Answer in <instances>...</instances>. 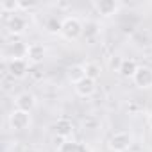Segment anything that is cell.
Here are the masks:
<instances>
[{
	"label": "cell",
	"instance_id": "6da1fadb",
	"mask_svg": "<svg viewBox=\"0 0 152 152\" xmlns=\"http://www.w3.org/2000/svg\"><path fill=\"white\" fill-rule=\"evenodd\" d=\"M84 32V25L83 22L77 18V16H66L63 20V25H61V36L64 39H77L81 38Z\"/></svg>",
	"mask_w": 152,
	"mask_h": 152
},
{
	"label": "cell",
	"instance_id": "7a4b0ae2",
	"mask_svg": "<svg viewBox=\"0 0 152 152\" xmlns=\"http://www.w3.org/2000/svg\"><path fill=\"white\" fill-rule=\"evenodd\" d=\"M132 145V136L129 132H115L109 141H107V147L111 152H127Z\"/></svg>",
	"mask_w": 152,
	"mask_h": 152
},
{
	"label": "cell",
	"instance_id": "3957f363",
	"mask_svg": "<svg viewBox=\"0 0 152 152\" xmlns=\"http://www.w3.org/2000/svg\"><path fill=\"white\" fill-rule=\"evenodd\" d=\"M6 72L13 79H23L29 73V61L27 59H9L6 63Z\"/></svg>",
	"mask_w": 152,
	"mask_h": 152
},
{
	"label": "cell",
	"instance_id": "277c9868",
	"mask_svg": "<svg viewBox=\"0 0 152 152\" xmlns=\"http://www.w3.org/2000/svg\"><path fill=\"white\" fill-rule=\"evenodd\" d=\"M9 125L15 131H25L31 125V113L22 109H13L9 115Z\"/></svg>",
	"mask_w": 152,
	"mask_h": 152
},
{
	"label": "cell",
	"instance_id": "5b68a950",
	"mask_svg": "<svg viewBox=\"0 0 152 152\" xmlns=\"http://www.w3.org/2000/svg\"><path fill=\"white\" fill-rule=\"evenodd\" d=\"M134 84L141 90H148L152 88V68L148 66H140L138 72L134 73V77H132Z\"/></svg>",
	"mask_w": 152,
	"mask_h": 152
},
{
	"label": "cell",
	"instance_id": "8992f818",
	"mask_svg": "<svg viewBox=\"0 0 152 152\" xmlns=\"http://www.w3.org/2000/svg\"><path fill=\"white\" fill-rule=\"evenodd\" d=\"M93 6H95L97 13L102 15V16H106V18L116 15L118 9H120V4L116 2V0H99V2H95Z\"/></svg>",
	"mask_w": 152,
	"mask_h": 152
},
{
	"label": "cell",
	"instance_id": "52a82bcc",
	"mask_svg": "<svg viewBox=\"0 0 152 152\" xmlns=\"http://www.w3.org/2000/svg\"><path fill=\"white\" fill-rule=\"evenodd\" d=\"M45 54H47V48L41 43H31L29 48H27V61H29V64H39V63H43Z\"/></svg>",
	"mask_w": 152,
	"mask_h": 152
},
{
	"label": "cell",
	"instance_id": "ba28073f",
	"mask_svg": "<svg viewBox=\"0 0 152 152\" xmlns=\"http://www.w3.org/2000/svg\"><path fill=\"white\" fill-rule=\"evenodd\" d=\"M15 104H16V109H22V111L31 113L36 107V97L32 93H29V91H22L20 95H16Z\"/></svg>",
	"mask_w": 152,
	"mask_h": 152
},
{
	"label": "cell",
	"instance_id": "9c48e42d",
	"mask_svg": "<svg viewBox=\"0 0 152 152\" xmlns=\"http://www.w3.org/2000/svg\"><path fill=\"white\" fill-rule=\"evenodd\" d=\"M75 91H77V95H79V97L88 99V97H91V95L97 91V81H93V79L86 77V79H83L79 84H75Z\"/></svg>",
	"mask_w": 152,
	"mask_h": 152
},
{
	"label": "cell",
	"instance_id": "30bf717a",
	"mask_svg": "<svg viewBox=\"0 0 152 152\" xmlns=\"http://www.w3.org/2000/svg\"><path fill=\"white\" fill-rule=\"evenodd\" d=\"M54 131L59 138L63 140H68L72 134H73V122L68 120V118H59L56 124H54Z\"/></svg>",
	"mask_w": 152,
	"mask_h": 152
},
{
	"label": "cell",
	"instance_id": "8fae6325",
	"mask_svg": "<svg viewBox=\"0 0 152 152\" xmlns=\"http://www.w3.org/2000/svg\"><path fill=\"white\" fill-rule=\"evenodd\" d=\"M25 29H27V22H25V18L20 16V15H13V16L7 20V31H9L11 34H15V36L23 34Z\"/></svg>",
	"mask_w": 152,
	"mask_h": 152
},
{
	"label": "cell",
	"instance_id": "7c38bea8",
	"mask_svg": "<svg viewBox=\"0 0 152 152\" xmlns=\"http://www.w3.org/2000/svg\"><path fill=\"white\" fill-rule=\"evenodd\" d=\"M66 77H68V81L73 86L79 84L83 79H86V68H84V64H72L68 68V72H66Z\"/></svg>",
	"mask_w": 152,
	"mask_h": 152
},
{
	"label": "cell",
	"instance_id": "4fadbf2b",
	"mask_svg": "<svg viewBox=\"0 0 152 152\" xmlns=\"http://www.w3.org/2000/svg\"><path fill=\"white\" fill-rule=\"evenodd\" d=\"M138 64L134 59H122L120 64H118V73L122 75V77H127V79H132L134 73L138 72Z\"/></svg>",
	"mask_w": 152,
	"mask_h": 152
},
{
	"label": "cell",
	"instance_id": "5bb4252c",
	"mask_svg": "<svg viewBox=\"0 0 152 152\" xmlns=\"http://www.w3.org/2000/svg\"><path fill=\"white\" fill-rule=\"evenodd\" d=\"M57 152H91L88 145L84 143H77V141H64L61 143Z\"/></svg>",
	"mask_w": 152,
	"mask_h": 152
},
{
	"label": "cell",
	"instance_id": "9a60e30c",
	"mask_svg": "<svg viewBox=\"0 0 152 152\" xmlns=\"http://www.w3.org/2000/svg\"><path fill=\"white\" fill-rule=\"evenodd\" d=\"M0 9H2L4 13H16L20 9V2L18 0H2L0 2Z\"/></svg>",
	"mask_w": 152,
	"mask_h": 152
},
{
	"label": "cell",
	"instance_id": "2e32d148",
	"mask_svg": "<svg viewBox=\"0 0 152 152\" xmlns=\"http://www.w3.org/2000/svg\"><path fill=\"white\" fill-rule=\"evenodd\" d=\"M84 68H86V77H90L93 81H97L100 77V66L97 63H86Z\"/></svg>",
	"mask_w": 152,
	"mask_h": 152
},
{
	"label": "cell",
	"instance_id": "e0dca14e",
	"mask_svg": "<svg viewBox=\"0 0 152 152\" xmlns=\"http://www.w3.org/2000/svg\"><path fill=\"white\" fill-rule=\"evenodd\" d=\"M61 25H63V22H59L57 18H50L47 22V31L50 34H61Z\"/></svg>",
	"mask_w": 152,
	"mask_h": 152
},
{
	"label": "cell",
	"instance_id": "ac0fdd59",
	"mask_svg": "<svg viewBox=\"0 0 152 152\" xmlns=\"http://www.w3.org/2000/svg\"><path fill=\"white\" fill-rule=\"evenodd\" d=\"M32 6H34V2H20V9H29Z\"/></svg>",
	"mask_w": 152,
	"mask_h": 152
},
{
	"label": "cell",
	"instance_id": "d6986e66",
	"mask_svg": "<svg viewBox=\"0 0 152 152\" xmlns=\"http://www.w3.org/2000/svg\"><path fill=\"white\" fill-rule=\"evenodd\" d=\"M23 152H38V150H36V148H25Z\"/></svg>",
	"mask_w": 152,
	"mask_h": 152
},
{
	"label": "cell",
	"instance_id": "ffe728a7",
	"mask_svg": "<svg viewBox=\"0 0 152 152\" xmlns=\"http://www.w3.org/2000/svg\"><path fill=\"white\" fill-rule=\"evenodd\" d=\"M148 125H150V127H152V115H150V116H148Z\"/></svg>",
	"mask_w": 152,
	"mask_h": 152
}]
</instances>
